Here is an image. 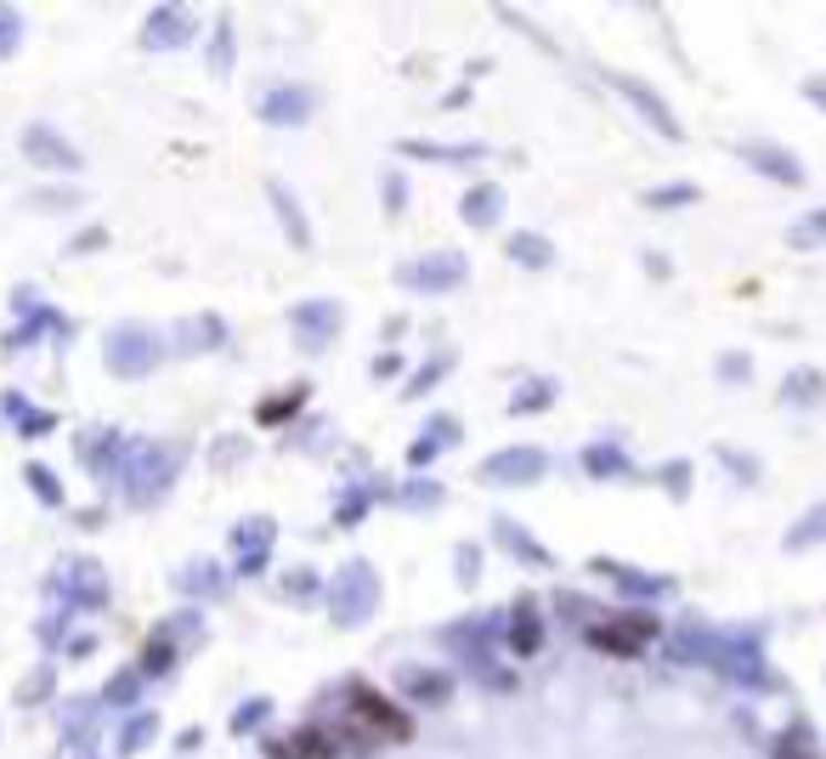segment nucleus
<instances>
[{"label":"nucleus","mask_w":826,"mask_h":759,"mask_svg":"<svg viewBox=\"0 0 826 759\" xmlns=\"http://www.w3.org/2000/svg\"><path fill=\"white\" fill-rule=\"evenodd\" d=\"M804 91H809V103H820V108H826V80H809Z\"/></svg>","instance_id":"nucleus-6"},{"label":"nucleus","mask_w":826,"mask_h":759,"mask_svg":"<svg viewBox=\"0 0 826 759\" xmlns=\"http://www.w3.org/2000/svg\"><path fill=\"white\" fill-rule=\"evenodd\" d=\"M793 403H820V374H815V368H798V374H793Z\"/></svg>","instance_id":"nucleus-4"},{"label":"nucleus","mask_w":826,"mask_h":759,"mask_svg":"<svg viewBox=\"0 0 826 759\" xmlns=\"http://www.w3.org/2000/svg\"><path fill=\"white\" fill-rule=\"evenodd\" d=\"M815 239H826V210H820V216H809V221L793 232V245H815Z\"/></svg>","instance_id":"nucleus-5"},{"label":"nucleus","mask_w":826,"mask_h":759,"mask_svg":"<svg viewBox=\"0 0 826 759\" xmlns=\"http://www.w3.org/2000/svg\"><path fill=\"white\" fill-rule=\"evenodd\" d=\"M826 539V505H815L804 521H798V528L787 533V550H809V544H820Z\"/></svg>","instance_id":"nucleus-3"},{"label":"nucleus","mask_w":826,"mask_h":759,"mask_svg":"<svg viewBox=\"0 0 826 759\" xmlns=\"http://www.w3.org/2000/svg\"><path fill=\"white\" fill-rule=\"evenodd\" d=\"M753 159H764V170H770L775 181H787V187H798V181H804L798 159H793V154H782V148H753Z\"/></svg>","instance_id":"nucleus-2"},{"label":"nucleus","mask_w":826,"mask_h":759,"mask_svg":"<svg viewBox=\"0 0 826 759\" xmlns=\"http://www.w3.org/2000/svg\"><path fill=\"white\" fill-rule=\"evenodd\" d=\"M775 759H820V742H815V731L798 720L787 737H782V748H775Z\"/></svg>","instance_id":"nucleus-1"}]
</instances>
